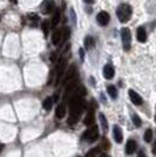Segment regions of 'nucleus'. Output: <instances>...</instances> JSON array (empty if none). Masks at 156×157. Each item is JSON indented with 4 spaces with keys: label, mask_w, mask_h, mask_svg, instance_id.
<instances>
[{
    "label": "nucleus",
    "mask_w": 156,
    "mask_h": 157,
    "mask_svg": "<svg viewBox=\"0 0 156 157\" xmlns=\"http://www.w3.org/2000/svg\"><path fill=\"white\" fill-rule=\"evenodd\" d=\"M84 94H80V92H76L72 98L69 100V117H68V124L74 125L80 118V115L85 108V102L82 100Z\"/></svg>",
    "instance_id": "1"
},
{
    "label": "nucleus",
    "mask_w": 156,
    "mask_h": 157,
    "mask_svg": "<svg viewBox=\"0 0 156 157\" xmlns=\"http://www.w3.org/2000/svg\"><path fill=\"white\" fill-rule=\"evenodd\" d=\"M131 14H133V8L128 4H121L120 6L117 7L116 15H117V19L120 20V22L124 24V22L129 21Z\"/></svg>",
    "instance_id": "2"
},
{
    "label": "nucleus",
    "mask_w": 156,
    "mask_h": 157,
    "mask_svg": "<svg viewBox=\"0 0 156 157\" xmlns=\"http://www.w3.org/2000/svg\"><path fill=\"white\" fill-rule=\"evenodd\" d=\"M98 138H99V128L96 125L89 127V128L84 132V135H82V140H85V141L89 142V143L95 142Z\"/></svg>",
    "instance_id": "3"
},
{
    "label": "nucleus",
    "mask_w": 156,
    "mask_h": 157,
    "mask_svg": "<svg viewBox=\"0 0 156 157\" xmlns=\"http://www.w3.org/2000/svg\"><path fill=\"white\" fill-rule=\"evenodd\" d=\"M121 38H122V45H123L124 51H129L130 45H131V33L129 28H122L121 29Z\"/></svg>",
    "instance_id": "4"
},
{
    "label": "nucleus",
    "mask_w": 156,
    "mask_h": 157,
    "mask_svg": "<svg viewBox=\"0 0 156 157\" xmlns=\"http://www.w3.org/2000/svg\"><path fill=\"white\" fill-rule=\"evenodd\" d=\"M40 8L42 14H51L53 11H55V4L53 0H44Z\"/></svg>",
    "instance_id": "5"
},
{
    "label": "nucleus",
    "mask_w": 156,
    "mask_h": 157,
    "mask_svg": "<svg viewBox=\"0 0 156 157\" xmlns=\"http://www.w3.org/2000/svg\"><path fill=\"white\" fill-rule=\"evenodd\" d=\"M75 75H76V67H75V65H72L71 67H69V69L66 72V75H65V78H64L62 83L65 86H67L68 82H71L72 80L75 78Z\"/></svg>",
    "instance_id": "6"
},
{
    "label": "nucleus",
    "mask_w": 156,
    "mask_h": 157,
    "mask_svg": "<svg viewBox=\"0 0 156 157\" xmlns=\"http://www.w3.org/2000/svg\"><path fill=\"white\" fill-rule=\"evenodd\" d=\"M109 20H111L109 14L107 13V12H104V11L100 12V13L96 15V21H98L99 25H101V26H106V25H108Z\"/></svg>",
    "instance_id": "7"
},
{
    "label": "nucleus",
    "mask_w": 156,
    "mask_h": 157,
    "mask_svg": "<svg viewBox=\"0 0 156 157\" xmlns=\"http://www.w3.org/2000/svg\"><path fill=\"white\" fill-rule=\"evenodd\" d=\"M128 94H129L130 101H131L135 105H141L143 103L142 98H141L136 92H134L133 89H129V90H128Z\"/></svg>",
    "instance_id": "8"
},
{
    "label": "nucleus",
    "mask_w": 156,
    "mask_h": 157,
    "mask_svg": "<svg viewBox=\"0 0 156 157\" xmlns=\"http://www.w3.org/2000/svg\"><path fill=\"white\" fill-rule=\"evenodd\" d=\"M114 75H115V69H114V67L111 65H106L103 68V76L104 78H107V80H111V78H114Z\"/></svg>",
    "instance_id": "9"
},
{
    "label": "nucleus",
    "mask_w": 156,
    "mask_h": 157,
    "mask_svg": "<svg viewBox=\"0 0 156 157\" xmlns=\"http://www.w3.org/2000/svg\"><path fill=\"white\" fill-rule=\"evenodd\" d=\"M66 65H67V62H66V60H60L58 63V67H57V82H59V80L62 78V75H64V71H65L66 68Z\"/></svg>",
    "instance_id": "10"
},
{
    "label": "nucleus",
    "mask_w": 156,
    "mask_h": 157,
    "mask_svg": "<svg viewBox=\"0 0 156 157\" xmlns=\"http://www.w3.org/2000/svg\"><path fill=\"white\" fill-rule=\"evenodd\" d=\"M62 34H64V31H61V29H57L55 32L53 33L52 35L53 45L58 46V45H60V42H62Z\"/></svg>",
    "instance_id": "11"
},
{
    "label": "nucleus",
    "mask_w": 156,
    "mask_h": 157,
    "mask_svg": "<svg viewBox=\"0 0 156 157\" xmlns=\"http://www.w3.org/2000/svg\"><path fill=\"white\" fill-rule=\"evenodd\" d=\"M113 134H114V138L117 143H122L123 141V134H122V130L119 125H114L113 128Z\"/></svg>",
    "instance_id": "12"
},
{
    "label": "nucleus",
    "mask_w": 156,
    "mask_h": 157,
    "mask_svg": "<svg viewBox=\"0 0 156 157\" xmlns=\"http://www.w3.org/2000/svg\"><path fill=\"white\" fill-rule=\"evenodd\" d=\"M136 150V142L134 140H128V142L126 144V152L127 155H133Z\"/></svg>",
    "instance_id": "13"
},
{
    "label": "nucleus",
    "mask_w": 156,
    "mask_h": 157,
    "mask_svg": "<svg viewBox=\"0 0 156 157\" xmlns=\"http://www.w3.org/2000/svg\"><path fill=\"white\" fill-rule=\"evenodd\" d=\"M136 38L140 42H146L147 41V33L143 27H138L136 31Z\"/></svg>",
    "instance_id": "14"
},
{
    "label": "nucleus",
    "mask_w": 156,
    "mask_h": 157,
    "mask_svg": "<svg viewBox=\"0 0 156 157\" xmlns=\"http://www.w3.org/2000/svg\"><path fill=\"white\" fill-rule=\"evenodd\" d=\"M66 115V105L65 103H60L55 110V116L58 118H62L65 117Z\"/></svg>",
    "instance_id": "15"
},
{
    "label": "nucleus",
    "mask_w": 156,
    "mask_h": 157,
    "mask_svg": "<svg viewBox=\"0 0 156 157\" xmlns=\"http://www.w3.org/2000/svg\"><path fill=\"white\" fill-rule=\"evenodd\" d=\"M85 124L88 125V127H92V125H94V111L93 110H89L87 113V115H86L85 117Z\"/></svg>",
    "instance_id": "16"
},
{
    "label": "nucleus",
    "mask_w": 156,
    "mask_h": 157,
    "mask_svg": "<svg viewBox=\"0 0 156 157\" xmlns=\"http://www.w3.org/2000/svg\"><path fill=\"white\" fill-rule=\"evenodd\" d=\"M107 93L109 94V96H111L113 100H115V98H117V90L115 86H108V87H107Z\"/></svg>",
    "instance_id": "17"
},
{
    "label": "nucleus",
    "mask_w": 156,
    "mask_h": 157,
    "mask_svg": "<svg viewBox=\"0 0 156 157\" xmlns=\"http://www.w3.org/2000/svg\"><path fill=\"white\" fill-rule=\"evenodd\" d=\"M53 100L52 98H45V101H44V103H42V107H44V109L45 110H51L53 107Z\"/></svg>",
    "instance_id": "18"
},
{
    "label": "nucleus",
    "mask_w": 156,
    "mask_h": 157,
    "mask_svg": "<svg viewBox=\"0 0 156 157\" xmlns=\"http://www.w3.org/2000/svg\"><path fill=\"white\" fill-rule=\"evenodd\" d=\"M99 118H100L101 127H102L103 131H107V129H108V122H107V118H106V116H104L102 113H100V115H99Z\"/></svg>",
    "instance_id": "19"
},
{
    "label": "nucleus",
    "mask_w": 156,
    "mask_h": 157,
    "mask_svg": "<svg viewBox=\"0 0 156 157\" xmlns=\"http://www.w3.org/2000/svg\"><path fill=\"white\" fill-rule=\"evenodd\" d=\"M94 44H95V41H94V39L92 38V36H86L85 39V47L87 48V49H89V48H93L94 47Z\"/></svg>",
    "instance_id": "20"
},
{
    "label": "nucleus",
    "mask_w": 156,
    "mask_h": 157,
    "mask_svg": "<svg viewBox=\"0 0 156 157\" xmlns=\"http://www.w3.org/2000/svg\"><path fill=\"white\" fill-rule=\"evenodd\" d=\"M143 140L147 142V143H149L151 142V140H153V130L151 129H147V130L144 131V135H143Z\"/></svg>",
    "instance_id": "21"
},
{
    "label": "nucleus",
    "mask_w": 156,
    "mask_h": 157,
    "mask_svg": "<svg viewBox=\"0 0 156 157\" xmlns=\"http://www.w3.org/2000/svg\"><path fill=\"white\" fill-rule=\"evenodd\" d=\"M59 21H60V10H55V13L52 19V26L55 27L59 24Z\"/></svg>",
    "instance_id": "22"
},
{
    "label": "nucleus",
    "mask_w": 156,
    "mask_h": 157,
    "mask_svg": "<svg viewBox=\"0 0 156 157\" xmlns=\"http://www.w3.org/2000/svg\"><path fill=\"white\" fill-rule=\"evenodd\" d=\"M99 152H100V148H94V149H92V150H89L87 152L86 157H95Z\"/></svg>",
    "instance_id": "23"
},
{
    "label": "nucleus",
    "mask_w": 156,
    "mask_h": 157,
    "mask_svg": "<svg viewBox=\"0 0 156 157\" xmlns=\"http://www.w3.org/2000/svg\"><path fill=\"white\" fill-rule=\"evenodd\" d=\"M69 35H71V29L68 27H66L65 29H64V34H62V42L67 41L68 38H69Z\"/></svg>",
    "instance_id": "24"
},
{
    "label": "nucleus",
    "mask_w": 156,
    "mask_h": 157,
    "mask_svg": "<svg viewBox=\"0 0 156 157\" xmlns=\"http://www.w3.org/2000/svg\"><path fill=\"white\" fill-rule=\"evenodd\" d=\"M41 28H42V31L45 33V35H48V31H49V22L48 21H44L42 24H41Z\"/></svg>",
    "instance_id": "25"
},
{
    "label": "nucleus",
    "mask_w": 156,
    "mask_h": 157,
    "mask_svg": "<svg viewBox=\"0 0 156 157\" xmlns=\"http://www.w3.org/2000/svg\"><path fill=\"white\" fill-rule=\"evenodd\" d=\"M133 122H134V125H135V127H141V124H142L141 118L138 117L137 115H133Z\"/></svg>",
    "instance_id": "26"
},
{
    "label": "nucleus",
    "mask_w": 156,
    "mask_h": 157,
    "mask_svg": "<svg viewBox=\"0 0 156 157\" xmlns=\"http://www.w3.org/2000/svg\"><path fill=\"white\" fill-rule=\"evenodd\" d=\"M49 59H51V61H52V62H54V61H55V59H57V53H55V52L52 53V54H51V58H49Z\"/></svg>",
    "instance_id": "27"
},
{
    "label": "nucleus",
    "mask_w": 156,
    "mask_h": 157,
    "mask_svg": "<svg viewBox=\"0 0 156 157\" xmlns=\"http://www.w3.org/2000/svg\"><path fill=\"white\" fill-rule=\"evenodd\" d=\"M137 157H147V156H146L144 151H143V150H140L138 152H137Z\"/></svg>",
    "instance_id": "28"
},
{
    "label": "nucleus",
    "mask_w": 156,
    "mask_h": 157,
    "mask_svg": "<svg viewBox=\"0 0 156 157\" xmlns=\"http://www.w3.org/2000/svg\"><path fill=\"white\" fill-rule=\"evenodd\" d=\"M80 55H81V60L84 61V58H85V53H84V49H80Z\"/></svg>",
    "instance_id": "29"
},
{
    "label": "nucleus",
    "mask_w": 156,
    "mask_h": 157,
    "mask_svg": "<svg viewBox=\"0 0 156 157\" xmlns=\"http://www.w3.org/2000/svg\"><path fill=\"white\" fill-rule=\"evenodd\" d=\"M153 154H155L156 155V143L154 144V147H153Z\"/></svg>",
    "instance_id": "30"
},
{
    "label": "nucleus",
    "mask_w": 156,
    "mask_h": 157,
    "mask_svg": "<svg viewBox=\"0 0 156 157\" xmlns=\"http://www.w3.org/2000/svg\"><path fill=\"white\" fill-rule=\"evenodd\" d=\"M85 2H87V4H93L94 0H85Z\"/></svg>",
    "instance_id": "31"
},
{
    "label": "nucleus",
    "mask_w": 156,
    "mask_h": 157,
    "mask_svg": "<svg viewBox=\"0 0 156 157\" xmlns=\"http://www.w3.org/2000/svg\"><path fill=\"white\" fill-rule=\"evenodd\" d=\"M11 1H12V2H14V4H17V2H18V0H11Z\"/></svg>",
    "instance_id": "32"
},
{
    "label": "nucleus",
    "mask_w": 156,
    "mask_h": 157,
    "mask_svg": "<svg viewBox=\"0 0 156 157\" xmlns=\"http://www.w3.org/2000/svg\"><path fill=\"white\" fill-rule=\"evenodd\" d=\"M100 157H108V156H106V155H102V156H100Z\"/></svg>",
    "instance_id": "33"
},
{
    "label": "nucleus",
    "mask_w": 156,
    "mask_h": 157,
    "mask_svg": "<svg viewBox=\"0 0 156 157\" xmlns=\"http://www.w3.org/2000/svg\"><path fill=\"white\" fill-rule=\"evenodd\" d=\"M155 122H156V116H155Z\"/></svg>",
    "instance_id": "34"
}]
</instances>
